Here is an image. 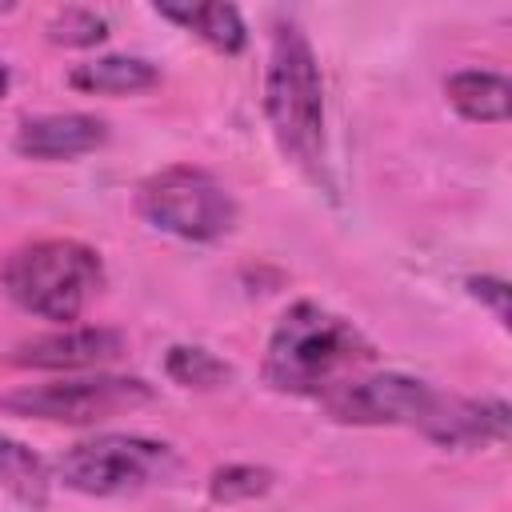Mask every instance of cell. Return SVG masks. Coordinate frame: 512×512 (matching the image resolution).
<instances>
[{"label": "cell", "mask_w": 512, "mask_h": 512, "mask_svg": "<svg viewBox=\"0 0 512 512\" xmlns=\"http://www.w3.org/2000/svg\"><path fill=\"white\" fill-rule=\"evenodd\" d=\"M320 400L328 416L340 424H408V428H420L440 448L504 444L508 436L504 400H464L432 388L428 380L400 376V372L352 376Z\"/></svg>", "instance_id": "cell-1"}, {"label": "cell", "mask_w": 512, "mask_h": 512, "mask_svg": "<svg viewBox=\"0 0 512 512\" xmlns=\"http://www.w3.org/2000/svg\"><path fill=\"white\" fill-rule=\"evenodd\" d=\"M372 360L376 348L352 320L316 300H300L276 320L268 336L264 380L276 392L328 396Z\"/></svg>", "instance_id": "cell-2"}, {"label": "cell", "mask_w": 512, "mask_h": 512, "mask_svg": "<svg viewBox=\"0 0 512 512\" xmlns=\"http://www.w3.org/2000/svg\"><path fill=\"white\" fill-rule=\"evenodd\" d=\"M264 116L276 148L312 180L324 176V80L304 28L292 16H276L268 68H264Z\"/></svg>", "instance_id": "cell-3"}, {"label": "cell", "mask_w": 512, "mask_h": 512, "mask_svg": "<svg viewBox=\"0 0 512 512\" xmlns=\"http://www.w3.org/2000/svg\"><path fill=\"white\" fill-rule=\"evenodd\" d=\"M0 284L16 308L40 320L68 324L100 292L104 260L96 248L80 240L48 236V240H32L8 252V260L0 264Z\"/></svg>", "instance_id": "cell-4"}, {"label": "cell", "mask_w": 512, "mask_h": 512, "mask_svg": "<svg viewBox=\"0 0 512 512\" xmlns=\"http://www.w3.org/2000/svg\"><path fill=\"white\" fill-rule=\"evenodd\" d=\"M180 468L172 444L148 440V436H128V432H104L92 440H80L64 448L56 460V472L68 488L84 496H124L140 492L148 484L172 480Z\"/></svg>", "instance_id": "cell-5"}, {"label": "cell", "mask_w": 512, "mask_h": 512, "mask_svg": "<svg viewBox=\"0 0 512 512\" xmlns=\"http://www.w3.org/2000/svg\"><path fill=\"white\" fill-rule=\"evenodd\" d=\"M140 216L180 240H220L236 228V200L232 192L204 168L176 164L148 176L136 192Z\"/></svg>", "instance_id": "cell-6"}, {"label": "cell", "mask_w": 512, "mask_h": 512, "mask_svg": "<svg viewBox=\"0 0 512 512\" xmlns=\"http://www.w3.org/2000/svg\"><path fill=\"white\" fill-rule=\"evenodd\" d=\"M152 400V388L136 376H76V380H48L28 384L0 400V408L32 420L52 424H96L120 412H132Z\"/></svg>", "instance_id": "cell-7"}, {"label": "cell", "mask_w": 512, "mask_h": 512, "mask_svg": "<svg viewBox=\"0 0 512 512\" xmlns=\"http://www.w3.org/2000/svg\"><path fill=\"white\" fill-rule=\"evenodd\" d=\"M124 352V336L112 328H60L48 336H32L16 344L12 364L20 368H52V372H72V368H100Z\"/></svg>", "instance_id": "cell-8"}, {"label": "cell", "mask_w": 512, "mask_h": 512, "mask_svg": "<svg viewBox=\"0 0 512 512\" xmlns=\"http://www.w3.org/2000/svg\"><path fill=\"white\" fill-rule=\"evenodd\" d=\"M108 124L92 112H48L28 116L16 128V152L32 160H76L104 148Z\"/></svg>", "instance_id": "cell-9"}, {"label": "cell", "mask_w": 512, "mask_h": 512, "mask_svg": "<svg viewBox=\"0 0 512 512\" xmlns=\"http://www.w3.org/2000/svg\"><path fill=\"white\" fill-rule=\"evenodd\" d=\"M448 104L472 120V124H504L508 108H512V88L504 72H488V68H464L456 76H448L444 84Z\"/></svg>", "instance_id": "cell-10"}, {"label": "cell", "mask_w": 512, "mask_h": 512, "mask_svg": "<svg viewBox=\"0 0 512 512\" xmlns=\"http://www.w3.org/2000/svg\"><path fill=\"white\" fill-rule=\"evenodd\" d=\"M156 12L224 56H236L248 44V28L232 4H156Z\"/></svg>", "instance_id": "cell-11"}, {"label": "cell", "mask_w": 512, "mask_h": 512, "mask_svg": "<svg viewBox=\"0 0 512 512\" xmlns=\"http://www.w3.org/2000/svg\"><path fill=\"white\" fill-rule=\"evenodd\" d=\"M156 80L160 72L144 56H96V60H80L68 72V84L92 96H128L152 88Z\"/></svg>", "instance_id": "cell-12"}, {"label": "cell", "mask_w": 512, "mask_h": 512, "mask_svg": "<svg viewBox=\"0 0 512 512\" xmlns=\"http://www.w3.org/2000/svg\"><path fill=\"white\" fill-rule=\"evenodd\" d=\"M0 484L32 512H40L48 504V468H44V460L32 448H24L20 440L4 436V432H0Z\"/></svg>", "instance_id": "cell-13"}, {"label": "cell", "mask_w": 512, "mask_h": 512, "mask_svg": "<svg viewBox=\"0 0 512 512\" xmlns=\"http://www.w3.org/2000/svg\"><path fill=\"white\" fill-rule=\"evenodd\" d=\"M164 372H168V380H176L184 388H220V384L232 380V368L216 352H208L200 344H176V348H168Z\"/></svg>", "instance_id": "cell-14"}, {"label": "cell", "mask_w": 512, "mask_h": 512, "mask_svg": "<svg viewBox=\"0 0 512 512\" xmlns=\"http://www.w3.org/2000/svg\"><path fill=\"white\" fill-rule=\"evenodd\" d=\"M272 472L268 468H256V464H228L220 472H212L208 480V496L216 504H236V500H256L272 488Z\"/></svg>", "instance_id": "cell-15"}, {"label": "cell", "mask_w": 512, "mask_h": 512, "mask_svg": "<svg viewBox=\"0 0 512 512\" xmlns=\"http://www.w3.org/2000/svg\"><path fill=\"white\" fill-rule=\"evenodd\" d=\"M108 36V20L92 8H60L48 20V40L64 48H92Z\"/></svg>", "instance_id": "cell-16"}, {"label": "cell", "mask_w": 512, "mask_h": 512, "mask_svg": "<svg viewBox=\"0 0 512 512\" xmlns=\"http://www.w3.org/2000/svg\"><path fill=\"white\" fill-rule=\"evenodd\" d=\"M468 292H472L476 300L492 304V316H496L500 324H508V284H504V280H496V276H472V280H468Z\"/></svg>", "instance_id": "cell-17"}, {"label": "cell", "mask_w": 512, "mask_h": 512, "mask_svg": "<svg viewBox=\"0 0 512 512\" xmlns=\"http://www.w3.org/2000/svg\"><path fill=\"white\" fill-rule=\"evenodd\" d=\"M4 88H8V68L0 64V96H4Z\"/></svg>", "instance_id": "cell-18"}]
</instances>
